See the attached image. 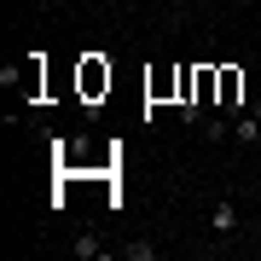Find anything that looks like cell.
<instances>
[{"mask_svg":"<svg viewBox=\"0 0 261 261\" xmlns=\"http://www.w3.org/2000/svg\"><path fill=\"white\" fill-rule=\"evenodd\" d=\"M163 6H174V12H180V6H186V0H163Z\"/></svg>","mask_w":261,"mask_h":261,"instance_id":"obj_6","label":"cell"},{"mask_svg":"<svg viewBox=\"0 0 261 261\" xmlns=\"http://www.w3.org/2000/svg\"><path fill=\"white\" fill-rule=\"evenodd\" d=\"M232 140H238L244 151H255V145H261V105H250V111H238V116H232Z\"/></svg>","mask_w":261,"mask_h":261,"instance_id":"obj_2","label":"cell"},{"mask_svg":"<svg viewBox=\"0 0 261 261\" xmlns=\"http://www.w3.org/2000/svg\"><path fill=\"white\" fill-rule=\"evenodd\" d=\"M122 255H128V261H157L163 250H157V244H145V238H134V244H122Z\"/></svg>","mask_w":261,"mask_h":261,"instance_id":"obj_4","label":"cell"},{"mask_svg":"<svg viewBox=\"0 0 261 261\" xmlns=\"http://www.w3.org/2000/svg\"><path fill=\"white\" fill-rule=\"evenodd\" d=\"M238 232V203L232 197H215L209 203V238H232Z\"/></svg>","mask_w":261,"mask_h":261,"instance_id":"obj_1","label":"cell"},{"mask_svg":"<svg viewBox=\"0 0 261 261\" xmlns=\"http://www.w3.org/2000/svg\"><path fill=\"white\" fill-rule=\"evenodd\" d=\"M70 255H82V261H99V255H105L99 232H75V238H70Z\"/></svg>","mask_w":261,"mask_h":261,"instance_id":"obj_3","label":"cell"},{"mask_svg":"<svg viewBox=\"0 0 261 261\" xmlns=\"http://www.w3.org/2000/svg\"><path fill=\"white\" fill-rule=\"evenodd\" d=\"M203 140H215V145H221V140H232V122H221V116L203 122Z\"/></svg>","mask_w":261,"mask_h":261,"instance_id":"obj_5","label":"cell"}]
</instances>
